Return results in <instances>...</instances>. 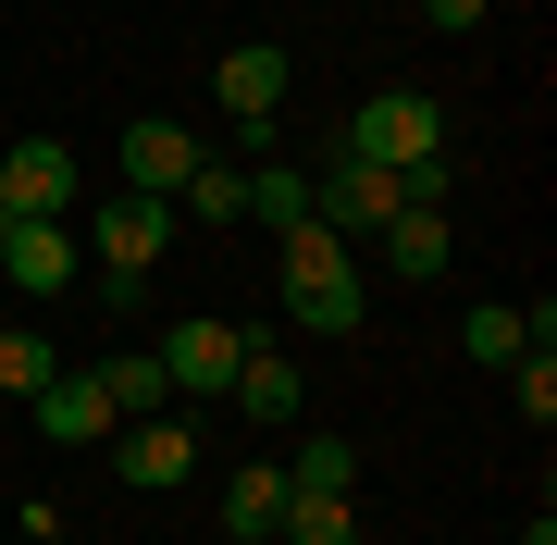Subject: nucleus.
I'll return each mask as SVG.
<instances>
[{
    "mask_svg": "<svg viewBox=\"0 0 557 545\" xmlns=\"http://www.w3.org/2000/svg\"><path fill=\"white\" fill-rule=\"evenodd\" d=\"M384 211H409V199H397V174L359 162V149H335V162L310 174V223H335V236H372Z\"/></svg>",
    "mask_w": 557,
    "mask_h": 545,
    "instance_id": "6",
    "label": "nucleus"
},
{
    "mask_svg": "<svg viewBox=\"0 0 557 545\" xmlns=\"http://www.w3.org/2000/svg\"><path fill=\"white\" fill-rule=\"evenodd\" d=\"M273 545H359V521H347V496H285Z\"/></svg>",
    "mask_w": 557,
    "mask_h": 545,
    "instance_id": "19",
    "label": "nucleus"
},
{
    "mask_svg": "<svg viewBox=\"0 0 557 545\" xmlns=\"http://www.w3.org/2000/svg\"><path fill=\"white\" fill-rule=\"evenodd\" d=\"M508 372H520V422H533V434H545V422H557V360H545V347H520V360H508Z\"/></svg>",
    "mask_w": 557,
    "mask_h": 545,
    "instance_id": "22",
    "label": "nucleus"
},
{
    "mask_svg": "<svg viewBox=\"0 0 557 545\" xmlns=\"http://www.w3.org/2000/svg\"><path fill=\"white\" fill-rule=\"evenodd\" d=\"M347 484H359V446L347 434H310L298 459H285V496H347Z\"/></svg>",
    "mask_w": 557,
    "mask_h": 545,
    "instance_id": "17",
    "label": "nucleus"
},
{
    "mask_svg": "<svg viewBox=\"0 0 557 545\" xmlns=\"http://www.w3.org/2000/svg\"><path fill=\"white\" fill-rule=\"evenodd\" d=\"M174 211H186V223H248V174H236V162H199V174L174 186Z\"/></svg>",
    "mask_w": 557,
    "mask_h": 545,
    "instance_id": "18",
    "label": "nucleus"
},
{
    "mask_svg": "<svg viewBox=\"0 0 557 545\" xmlns=\"http://www.w3.org/2000/svg\"><path fill=\"white\" fill-rule=\"evenodd\" d=\"M62 360H50V335H0V397H38Z\"/></svg>",
    "mask_w": 557,
    "mask_h": 545,
    "instance_id": "21",
    "label": "nucleus"
},
{
    "mask_svg": "<svg viewBox=\"0 0 557 545\" xmlns=\"http://www.w3.org/2000/svg\"><path fill=\"white\" fill-rule=\"evenodd\" d=\"M273 521H285V459H236V484H223V533L260 545Z\"/></svg>",
    "mask_w": 557,
    "mask_h": 545,
    "instance_id": "13",
    "label": "nucleus"
},
{
    "mask_svg": "<svg viewBox=\"0 0 557 545\" xmlns=\"http://www.w3.org/2000/svg\"><path fill=\"white\" fill-rule=\"evenodd\" d=\"M186 471H199V422H174V409L124 422V484H137V496H174Z\"/></svg>",
    "mask_w": 557,
    "mask_h": 545,
    "instance_id": "9",
    "label": "nucleus"
},
{
    "mask_svg": "<svg viewBox=\"0 0 557 545\" xmlns=\"http://www.w3.org/2000/svg\"><path fill=\"white\" fill-rule=\"evenodd\" d=\"M87 273H100V298L112 310H137V285L161 273V248H174V199H137V186H112L100 211H87Z\"/></svg>",
    "mask_w": 557,
    "mask_h": 545,
    "instance_id": "2",
    "label": "nucleus"
},
{
    "mask_svg": "<svg viewBox=\"0 0 557 545\" xmlns=\"http://www.w3.org/2000/svg\"><path fill=\"white\" fill-rule=\"evenodd\" d=\"M199 162H211L199 124H174V112H137V124H124V186H137V199H174Z\"/></svg>",
    "mask_w": 557,
    "mask_h": 545,
    "instance_id": "7",
    "label": "nucleus"
},
{
    "mask_svg": "<svg viewBox=\"0 0 557 545\" xmlns=\"http://www.w3.org/2000/svg\"><path fill=\"white\" fill-rule=\"evenodd\" d=\"M372 248H384V273H421V285H434V273H446V211H421V199H409V211H384V223H372Z\"/></svg>",
    "mask_w": 557,
    "mask_h": 545,
    "instance_id": "12",
    "label": "nucleus"
},
{
    "mask_svg": "<svg viewBox=\"0 0 557 545\" xmlns=\"http://www.w3.org/2000/svg\"><path fill=\"white\" fill-rule=\"evenodd\" d=\"M347 149H359V162H384V174H397V199L446 211V112L421 100V87H372V100L347 112Z\"/></svg>",
    "mask_w": 557,
    "mask_h": 545,
    "instance_id": "1",
    "label": "nucleus"
},
{
    "mask_svg": "<svg viewBox=\"0 0 557 545\" xmlns=\"http://www.w3.org/2000/svg\"><path fill=\"white\" fill-rule=\"evenodd\" d=\"M359 310H372V285H359L347 236L335 223H298L285 236V323L298 335H359Z\"/></svg>",
    "mask_w": 557,
    "mask_h": 545,
    "instance_id": "3",
    "label": "nucleus"
},
{
    "mask_svg": "<svg viewBox=\"0 0 557 545\" xmlns=\"http://www.w3.org/2000/svg\"><path fill=\"white\" fill-rule=\"evenodd\" d=\"M211 100L236 112V124H273V112H285V50H273V38H236V50L211 62Z\"/></svg>",
    "mask_w": 557,
    "mask_h": 545,
    "instance_id": "10",
    "label": "nucleus"
},
{
    "mask_svg": "<svg viewBox=\"0 0 557 545\" xmlns=\"http://www.w3.org/2000/svg\"><path fill=\"white\" fill-rule=\"evenodd\" d=\"M0 211H13V223H62V211H75V149H62V137H13V149H0Z\"/></svg>",
    "mask_w": 557,
    "mask_h": 545,
    "instance_id": "5",
    "label": "nucleus"
},
{
    "mask_svg": "<svg viewBox=\"0 0 557 545\" xmlns=\"http://www.w3.org/2000/svg\"><path fill=\"white\" fill-rule=\"evenodd\" d=\"M236 409L248 422H298V360H285V347H248L236 360Z\"/></svg>",
    "mask_w": 557,
    "mask_h": 545,
    "instance_id": "14",
    "label": "nucleus"
},
{
    "mask_svg": "<svg viewBox=\"0 0 557 545\" xmlns=\"http://www.w3.org/2000/svg\"><path fill=\"white\" fill-rule=\"evenodd\" d=\"M0 273H13L25 285V298H62V285H75L87 273V248H75V223H0Z\"/></svg>",
    "mask_w": 557,
    "mask_h": 545,
    "instance_id": "8",
    "label": "nucleus"
},
{
    "mask_svg": "<svg viewBox=\"0 0 557 545\" xmlns=\"http://www.w3.org/2000/svg\"><path fill=\"white\" fill-rule=\"evenodd\" d=\"M100 397H112V422H149V409H174V384H161L149 347H124V360H100Z\"/></svg>",
    "mask_w": 557,
    "mask_h": 545,
    "instance_id": "15",
    "label": "nucleus"
},
{
    "mask_svg": "<svg viewBox=\"0 0 557 545\" xmlns=\"http://www.w3.org/2000/svg\"><path fill=\"white\" fill-rule=\"evenodd\" d=\"M248 347H260V335H236L223 310H186L149 360H161V384H174V397H236V360H248Z\"/></svg>",
    "mask_w": 557,
    "mask_h": 545,
    "instance_id": "4",
    "label": "nucleus"
},
{
    "mask_svg": "<svg viewBox=\"0 0 557 545\" xmlns=\"http://www.w3.org/2000/svg\"><path fill=\"white\" fill-rule=\"evenodd\" d=\"M248 223L298 236V223H310V174H298V162H248Z\"/></svg>",
    "mask_w": 557,
    "mask_h": 545,
    "instance_id": "16",
    "label": "nucleus"
},
{
    "mask_svg": "<svg viewBox=\"0 0 557 545\" xmlns=\"http://www.w3.org/2000/svg\"><path fill=\"white\" fill-rule=\"evenodd\" d=\"M25 409H38V434H50V446H112V434H124V422H112V397H100V372H50Z\"/></svg>",
    "mask_w": 557,
    "mask_h": 545,
    "instance_id": "11",
    "label": "nucleus"
},
{
    "mask_svg": "<svg viewBox=\"0 0 557 545\" xmlns=\"http://www.w3.org/2000/svg\"><path fill=\"white\" fill-rule=\"evenodd\" d=\"M458 347H471V360H520V310H496V298H483V310H458Z\"/></svg>",
    "mask_w": 557,
    "mask_h": 545,
    "instance_id": "20",
    "label": "nucleus"
},
{
    "mask_svg": "<svg viewBox=\"0 0 557 545\" xmlns=\"http://www.w3.org/2000/svg\"><path fill=\"white\" fill-rule=\"evenodd\" d=\"M421 13H434V38H471V25L496 13V0H421Z\"/></svg>",
    "mask_w": 557,
    "mask_h": 545,
    "instance_id": "23",
    "label": "nucleus"
}]
</instances>
